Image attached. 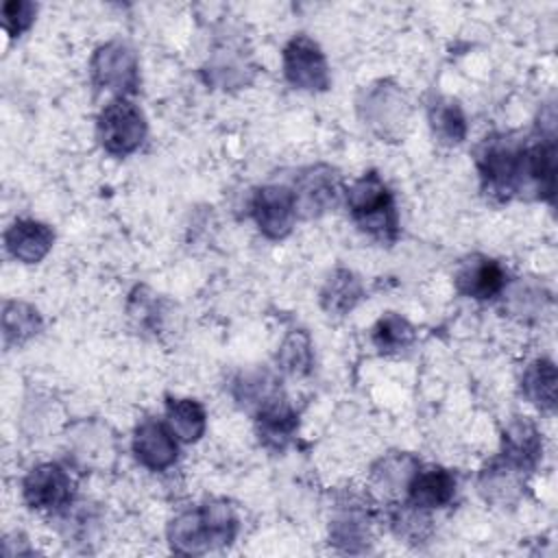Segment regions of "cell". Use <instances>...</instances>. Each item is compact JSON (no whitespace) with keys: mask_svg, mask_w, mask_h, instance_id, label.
<instances>
[{"mask_svg":"<svg viewBox=\"0 0 558 558\" xmlns=\"http://www.w3.org/2000/svg\"><path fill=\"white\" fill-rule=\"evenodd\" d=\"M238 534V517L227 501H207L185 510L168 525V541L177 554L196 556L231 545Z\"/></svg>","mask_w":558,"mask_h":558,"instance_id":"cell-1","label":"cell"},{"mask_svg":"<svg viewBox=\"0 0 558 558\" xmlns=\"http://www.w3.org/2000/svg\"><path fill=\"white\" fill-rule=\"evenodd\" d=\"M347 207L360 231L377 242H395L399 235V214L390 187L368 170L347 192Z\"/></svg>","mask_w":558,"mask_h":558,"instance_id":"cell-2","label":"cell"},{"mask_svg":"<svg viewBox=\"0 0 558 558\" xmlns=\"http://www.w3.org/2000/svg\"><path fill=\"white\" fill-rule=\"evenodd\" d=\"M523 148L525 144L510 135H490L484 140L477 150V170L486 194L501 201L521 194Z\"/></svg>","mask_w":558,"mask_h":558,"instance_id":"cell-3","label":"cell"},{"mask_svg":"<svg viewBox=\"0 0 558 558\" xmlns=\"http://www.w3.org/2000/svg\"><path fill=\"white\" fill-rule=\"evenodd\" d=\"M357 113L377 137L397 140L408 126L410 100L395 83L377 81L362 89L357 98Z\"/></svg>","mask_w":558,"mask_h":558,"instance_id":"cell-4","label":"cell"},{"mask_svg":"<svg viewBox=\"0 0 558 558\" xmlns=\"http://www.w3.org/2000/svg\"><path fill=\"white\" fill-rule=\"evenodd\" d=\"M146 137V118L129 98H113L98 116V140L113 157L135 153Z\"/></svg>","mask_w":558,"mask_h":558,"instance_id":"cell-5","label":"cell"},{"mask_svg":"<svg viewBox=\"0 0 558 558\" xmlns=\"http://www.w3.org/2000/svg\"><path fill=\"white\" fill-rule=\"evenodd\" d=\"M371 523L373 504L368 495L355 490L342 493L329 519V543L342 551H364L371 543Z\"/></svg>","mask_w":558,"mask_h":558,"instance_id":"cell-6","label":"cell"},{"mask_svg":"<svg viewBox=\"0 0 558 558\" xmlns=\"http://www.w3.org/2000/svg\"><path fill=\"white\" fill-rule=\"evenodd\" d=\"M89 74L96 87L113 92L118 98H126L140 87L137 54L122 41H109L96 48L89 61Z\"/></svg>","mask_w":558,"mask_h":558,"instance_id":"cell-7","label":"cell"},{"mask_svg":"<svg viewBox=\"0 0 558 558\" xmlns=\"http://www.w3.org/2000/svg\"><path fill=\"white\" fill-rule=\"evenodd\" d=\"M283 76L294 89L303 92H325L331 81L325 52L307 35H296L286 44Z\"/></svg>","mask_w":558,"mask_h":558,"instance_id":"cell-8","label":"cell"},{"mask_svg":"<svg viewBox=\"0 0 558 558\" xmlns=\"http://www.w3.org/2000/svg\"><path fill=\"white\" fill-rule=\"evenodd\" d=\"M294 201L296 214L305 218L320 216L333 209L342 196V183L336 168L318 163L305 168L294 181Z\"/></svg>","mask_w":558,"mask_h":558,"instance_id":"cell-9","label":"cell"},{"mask_svg":"<svg viewBox=\"0 0 558 558\" xmlns=\"http://www.w3.org/2000/svg\"><path fill=\"white\" fill-rule=\"evenodd\" d=\"M22 495L35 510H63L72 504L74 482L61 464L44 462L26 473Z\"/></svg>","mask_w":558,"mask_h":558,"instance_id":"cell-10","label":"cell"},{"mask_svg":"<svg viewBox=\"0 0 558 558\" xmlns=\"http://www.w3.org/2000/svg\"><path fill=\"white\" fill-rule=\"evenodd\" d=\"M251 214L266 238L281 240L292 231L299 216L294 192L286 185H264L251 198Z\"/></svg>","mask_w":558,"mask_h":558,"instance_id":"cell-11","label":"cell"},{"mask_svg":"<svg viewBox=\"0 0 558 558\" xmlns=\"http://www.w3.org/2000/svg\"><path fill=\"white\" fill-rule=\"evenodd\" d=\"M133 453L137 462L150 471H166L174 464L179 447L170 427L159 421L146 418L133 434Z\"/></svg>","mask_w":558,"mask_h":558,"instance_id":"cell-12","label":"cell"},{"mask_svg":"<svg viewBox=\"0 0 558 558\" xmlns=\"http://www.w3.org/2000/svg\"><path fill=\"white\" fill-rule=\"evenodd\" d=\"M456 288L460 294L488 301L506 290V270L497 259L473 255L456 272Z\"/></svg>","mask_w":558,"mask_h":558,"instance_id":"cell-13","label":"cell"},{"mask_svg":"<svg viewBox=\"0 0 558 558\" xmlns=\"http://www.w3.org/2000/svg\"><path fill=\"white\" fill-rule=\"evenodd\" d=\"M556 187V142L554 137L538 140L523 148L521 194L534 192L536 198H554Z\"/></svg>","mask_w":558,"mask_h":558,"instance_id":"cell-14","label":"cell"},{"mask_svg":"<svg viewBox=\"0 0 558 558\" xmlns=\"http://www.w3.org/2000/svg\"><path fill=\"white\" fill-rule=\"evenodd\" d=\"M543 458V438L527 418H512L501 434V460L517 471H532Z\"/></svg>","mask_w":558,"mask_h":558,"instance_id":"cell-15","label":"cell"},{"mask_svg":"<svg viewBox=\"0 0 558 558\" xmlns=\"http://www.w3.org/2000/svg\"><path fill=\"white\" fill-rule=\"evenodd\" d=\"M54 244V231L39 220L20 218L4 233V246L17 262L37 264Z\"/></svg>","mask_w":558,"mask_h":558,"instance_id":"cell-16","label":"cell"},{"mask_svg":"<svg viewBox=\"0 0 558 558\" xmlns=\"http://www.w3.org/2000/svg\"><path fill=\"white\" fill-rule=\"evenodd\" d=\"M255 429L259 442L270 451H283L299 429V414L279 395L257 410Z\"/></svg>","mask_w":558,"mask_h":558,"instance_id":"cell-17","label":"cell"},{"mask_svg":"<svg viewBox=\"0 0 558 558\" xmlns=\"http://www.w3.org/2000/svg\"><path fill=\"white\" fill-rule=\"evenodd\" d=\"M405 493H408V504L421 510L445 508L456 495V477L451 471L442 466H427V469L418 466Z\"/></svg>","mask_w":558,"mask_h":558,"instance_id":"cell-18","label":"cell"},{"mask_svg":"<svg viewBox=\"0 0 558 558\" xmlns=\"http://www.w3.org/2000/svg\"><path fill=\"white\" fill-rule=\"evenodd\" d=\"M418 466L421 462L412 453L392 451L371 466V486L386 497L405 493Z\"/></svg>","mask_w":558,"mask_h":558,"instance_id":"cell-19","label":"cell"},{"mask_svg":"<svg viewBox=\"0 0 558 558\" xmlns=\"http://www.w3.org/2000/svg\"><path fill=\"white\" fill-rule=\"evenodd\" d=\"M362 292L364 288L355 272L347 268H336L320 288V307L327 314L344 316L360 303Z\"/></svg>","mask_w":558,"mask_h":558,"instance_id":"cell-20","label":"cell"},{"mask_svg":"<svg viewBox=\"0 0 558 558\" xmlns=\"http://www.w3.org/2000/svg\"><path fill=\"white\" fill-rule=\"evenodd\" d=\"M521 471L504 462L501 458L493 464H488L480 475V490L486 497V501H493L497 506H510L521 495Z\"/></svg>","mask_w":558,"mask_h":558,"instance_id":"cell-21","label":"cell"},{"mask_svg":"<svg viewBox=\"0 0 558 558\" xmlns=\"http://www.w3.org/2000/svg\"><path fill=\"white\" fill-rule=\"evenodd\" d=\"M166 421L181 442H196L207 427L205 408L196 399H168Z\"/></svg>","mask_w":558,"mask_h":558,"instance_id":"cell-22","label":"cell"},{"mask_svg":"<svg viewBox=\"0 0 558 558\" xmlns=\"http://www.w3.org/2000/svg\"><path fill=\"white\" fill-rule=\"evenodd\" d=\"M556 366L547 357L534 360L521 377V390L527 397L530 403H534L541 410H554L556 405Z\"/></svg>","mask_w":558,"mask_h":558,"instance_id":"cell-23","label":"cell"},{"mask_svg":"<svg viewBox=\"0 0 558 558\" xmlns=\"http://www.w3.org/2000/svg\"><path fill=\"white\" fill-rule=\"evenodd\" d=\"M41 331V316L37 307L24 301H7L2 305V338L7 347L24 344Z\"/></svg>","mask_w":558,"mask_h":558,"instance_id":"cell-24","label":"cell"},{"mask_svg":"<svg viewBox=\"0 0 558 558\" xmlns=\"http://www.w3.org/2000/svg\"><path fill=\"white\" fill-rule=\"evenodd\" d=\"M429 126L438 142L442 144H460L466 137V118L458 100L453 98H436L429 105Z\"/></svg>","mask_w":558,"mask_h":558,"instance_id":"cell-25","label":"cell"},{"mask_svg":"<svg viewBox=\"0 0 558 558\" xmlns=\"http://www.w3.org/2000/svg\"><path fill=\"white\" fill-rule=\"evenodd\" d=\"M233 397L242 408L259 410L275 397H279V386L275 377L266 371L244 373L233 381Z\"/></svg>","mask_w":558,"mask_h":558,"instance_id":"cell-26","label":"cell"},{"mask_svg":"<svg viewBox=\"0 0 558 558\" xmlns=\"http://www.w3.org/2000/svg\"><path fill=\"white\" fill-rule=\"evenodd\" d=\"M371 338H373V344L377 347V351L401 353L414 342V327L403 316L388 312L386 316H381L375 323Z\"/></svg>","mask_w":558,"mask_h":558,"instance_id":"cell-27","label":"cell"},{"mask_svg":"<svg viewBox=\"0 0 558 558\" xmlns=\"http://www.w3.org/2000/svg\"><path fill=\"white\" fill-rule=\"evenodd\" d=\"M279 366L281 371H286L292 377H301L307 375L312 371L314 364V347L312 340L307 336L305 329H292L279 349Z\"/></svg>","mask_w":558,"mask_h":558,"instance_id":"cell-28","label":"cell"},{"mask_svg":"<svg viewBox=\"0 0 558 558\" xmlns=\"http://www.w3.org/2000/svg\"><path fill=\"white\" fill-rule=\"evenodd\" d=\"M549 303V294L543 286L530 281V279H521L517 281L510 292L506 294V310L521 318V320H530L536 318L545 305Z\"/></svg>","mask_w":558,"mask_h":558,"instance_id":"cell-29","label":"cell"},{"mask_svg":"<svg viewBox=\"0 0 558 558\" xmlns=\"http://www.w3.org/2000/svg\"><path fill=\"white\" fill-rule=\"evenodd\" d=\"M72 447L76 451L74 456L85 464H105V458L111 456V438L96 423L81 425L72 436Z\"/></svg>","mask_w":558,"mask_h":558,"instance_id":"cell-30","label":"cell"},{"mask_svg":"<svg viewBox=\"0 0 558 558\" xmlns=\"http://www.w3.org/2000/svg\"><path fill=\"white\" fill-rule=\"evenodd\" d=\"M240 50H218L209 61V83L235 87L246 83V59L238 57Z\"/></svg>","mask_w":558,"mask_h":558,"instance_id":"cell-31","label":"cell"},{"mask_svg":"<svg viewBox=\"0 0 558 558\" xmlns=\"http://www.w3.org/2000/svg\"><path fill=\"white\" fill-rule=\"evenodd\" d=\"M390 523L395 527V532L408 541H423L427 538L429 534V517L425 514V510L412 506V504H405V508H399L392 512L390 517Z\"/></svg>","mask_w":558,"mask_h":558,"instance_id":"cell-32","label":"cell"},{"mask_svg":"<svg viewBox=\"0 0 558 558\" xmlns=\"http://www.w3.org/2000/svg\"><path fill=\"white\" fill-rule=\"evenodd\" d=\"M37 13V4L26 0H11L2 4V26L11 37H20L26 28H31Z\"/></svg>","mask_w":558,"mask_h":558,"instance_id":"cell-33","label":"cell"}]
</instances>
